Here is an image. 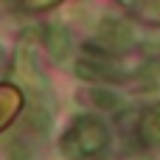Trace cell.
Returning a JSON list of instances; mask_svg holds the SVG:
<instances>
[{
	"label": "cell",
	"instance_id": "obj_4",
	"mask_svg": "<svg viewBox=\"0 0 160 160\" xmlns=\"http://www.w3.org/2000/svg\"><path fill=\"white\" fill-rule=\"evenodd\" d=\"M76 73L87 82H101V79H118V73L112 70L110 62L101 59H79L76 62Z\"/></svg>",
	"mask_w": 160,
	"mask_h": 160
},
{
	"label": "cell",
	"instance_id": "obj_7",
	"mask_svg": "<svg viewBox=\"0 0 160 160\" xmlns=\"http://www.w3.org/2000/svg\"><path fill=\"white\" fill-rule=\"evenodd\" d=\"M152 8H155V11H160V0H152Z\"/></svg>",
	"mask_w": 160,
	"mask_h": 160
},
{
	"label": "cell",
	"instance_id": "obj_3",
	"mask_svg": "<svg viewBox=\"0 0 160 160\" xmlns=\"http://www.w3.org/2000/svg\"><path fill=\"white\" fill-rule=\"evenodd\" d=\"M45 48L56 62H65L70 53V34L65 25H48L45 28Z\"/></svg>",
	"mask_w": 160,
	"mask_h": 160
},
{
	"label": "cell",
	"instance_id": "obj_1",
	"mask_svg": "<svg viewBox=\"0 0 160 160\" xmlns=\"http://www.w3.org/2000/svg\"><path fill=\"white\" fill-rule=\"evenodd\" d=\"M107 146V129L96 118H82L65 138H62V152L70 160H82L90 155H98Z\"/></svg>",
	"mask_w": 160,
	"mask_h": 160
},
{
	"label": "cell",
	"instance_id": "obj_8",
	"mask_svg": "<svg viewBox=\"0 0 160 160\" xmlns=\"http://www.w3.org/2000/svg\"><path fill=\"white\" fill-rule=\"evenodd\" d=\"M0 62H3V48H0Z\"/></svg>",
	"mask_w": 160,
	"mask_h": 160
},
{
	"label": "cell",
	"instance_id": "obj_6",
	"mask_svg": "<svg viewBox=\"0 0 160 160\" xmlns=\"http://www.w3.org/2000/svg\"><path fill=\"white\" fill-rule=\"evenodd\" d=\"M90 98H93L98 107H104V110H118V107H121V98H118L115 93H110V90H93Z\"/></svg>",
	"mask_w": 160,
	"mask_h": 160
},
{
	"label": "cell",
	"instance_id": "obj_5",
	"mask_svg": "<svg viewBox=\"0 0 160 160\" xmlns=\"http://www.w3.org/2000/svg\"><path fill=\"white\" fill-rule=\"evenodd\" d=\"M143 138H146L152 146L160 143V112H152V115L143 121Z\"/></svg>",
	"mask_w": 160,
	"mask_h": 160
},
{
	"label": "cell",
	"instance_id": "obj_2",
	"mask_svg": "<svg viewBox=\"0 0 160 160\" xmlns=\"http://www.w3.org/2000/svg\"><path fill=\"white\" fill-rule=\"evenodd\" d=\"M98 34H101V39H104L110 48H129V45L135 42L132 25L124 22V20H112V17H110V20H101Z\"/></svg>",
	"mask_w": 160,
	"mask_h": 160
}]
</instances>
